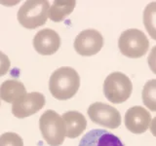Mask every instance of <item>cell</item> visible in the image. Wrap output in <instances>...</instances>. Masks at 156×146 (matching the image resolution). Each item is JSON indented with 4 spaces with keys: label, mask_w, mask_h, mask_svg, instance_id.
Segmentation results:
<instances>
[{
    "label": "cell",
    "mask_w": 156,
    "mask_h": 146,
    "mask_svg": "<svg viewBox=\"0 0 156 146\" xmlns=\"http://www.w3.org/2000/svg\"><path fill=\"white\" fill-rule=\"evenodd\" d=\"M80 87V76L72 67L63 66L55 70L49 80V90L58 100H66L76 95Z\"/></svg>",
    "instance_id": "1"
},
{
    "label": "cell",
    "mask_w": 156,
    "mask_h": 146,
    "mask_svg": "<svg viewBox=\"0 0 156 146\" xmlns=\"http://www.w3.org/2000/svg\"><path fill=\"white\" fill-rule=\"evenodd\" d=\"M50 3L46 0H28L18 11V21L27 29L44 26L49 18Z\"/></svg>",
    "instance_id": "2"
},
{
    "label": "cell",
    "mask_w": 156,
    "mask_h": 146,
    "mask_svg": "<svg viewBox=\"0 0 156 146\" xmlns=\"http://www.w3.org/2000/svg\"><path fill=\"white\" fill-rule=\"evenodd\" d=\"M39 128L44 140L50 146H60L65 141L66 124L54 110H46L39 119Z\"/></svg>",
    "instance_id": "3"
},
{
    "label": "cell",
    "mask_w": 156,
    "mask_h": 146,
    "mask_svg": "<svg viewBox=\"0 0 156 146\" xmlns=\"http://www.w3.org/2000/svg\"><path fill=\"white\" fill-rule=\"evenodd\" d=\"M119 50L127 57L139 58L148 51L149 41L145 34L140 29H127L121 33L118 40Z\"/></svg>",
    "instance_id": "4"
},
{
    "label": "cell",
    "mask_w": 156,
    "mask_h": 146,
    "mask_svg": "<svg viewBox=\"0 0 156 146\" xmlns=\"http://www.w3.org/2000/svg\"><path fill=\"white\" fill-rule=\"evenodd\" d=\"M133 84L128 76L122 72H113L105 78L104 83L105 96L110 102L119 104L131 96Z\"/></svg>",
    "instance_id": "5"
},
{
    "label": "cell",
    "mask_w": 156,
    "mask_h": 146,
    "mask_svg": "<svg viewBox=\"0 0 156 146\" xmlns=\"http://www.w3.org/2000/svg\"><path fill=\"white\" fill-rule=\"evenodd\" d=\"M92 122L109 129H117L121 125L120 112L115 107H112L104 102H94L88 108Z\"/></svg>",
    "instance_id": "6"
},
{
    "label": "cell",
    "mask_w": 156,
    "mask_h": 146,
    "mask_svg": "<svg viewBox=\"0 0 156 146\" xmlns=\"http://www.w3.org/2000/svg\"><path fill=\"white\" fill-rule=\"evenodd\" d=\"M104 46V37L96 29H85L74 40L75 51L81 56L90 57L99 53Z\"/></svg>",
    "instance_id": "7"
},
{
    "label": "cell",
    "mask_w": 156,
    "mask_h": 146,
    "mask_svg": "<svg viewBox=\"0 0 156 146\" xmlns=\"http://www.w3.org/2000/svg\"><path fill=\"white\" fill-rule=\"evenodd\" d=\"M44 105H45V96L41 92H29L20 100L13 103L12 113L17 118L23 119L35 114L43 108Z\"/></svg>",
    "instance_id": "8"
},
{
    "label": "cell",
    "mask_w": 156,
    "mask_h": 146,
    "mask_svg": "<svg viewBox=\"0 0 156 146\" xmlns=\"http://www.w3.org/2000/svg\"><path fill=\"white\" fill-rule=\"evenodd\" d=\"M61 46V37L57 31L51 28L39 30L33 38V47L35 51L43 56L55 54Z\"/></svg>",
    "instance_id": "9"
},
{
    "label": "cell",
    "mask_w": 156,
    "mask_h": 146,
    "mask_svg": "<svg viewBox=\"0 0 156 146\" xmlns=\"http://www.w3.org/2000/svg\"><path fill=\"white\" fill-rule=\"evenodd\" d=\"M125 126L131 133L140 134L147 130L151 123V115L141 106H133L125 114Z\"/></svg>",
    "instance_id": "10"
},
{
    "label": "cell",
    "mask_w": 156,
    "mask_h": 146,
    "mask_svg": "<svg viewBox=\"0 0 156 146\" xmlns=\"http://www.w3.org/2000/svg\"><path fill=\"white\" fill-rule=\"evenodd\" d=\"M78 146H124L118 136L108 130L95 129L83 135Z\"/></svg>",
    "instance_id": "11"
},
{
    "label": "cell",
    "mask_w": 156,
    "mask_h": 146,
    "mask_svg": "<svg viewBox=\"0 0 156 146\" xmlns=\"http://www.w3.org/2000/svg\"><path fill=\"white\" fill-rule=\"evenodd\" d=\"M66 124V136L68 138H76L86 130L87 121L85 116L78 111H67L62 115Z\"/></svg>",
    "instance_id": "12"
},
{
    "label": "cell",
    "mask_w": 156,
    "mask_h": 146,
    "mask_svg": "<svg viewBox=\"0 0 156 146\" xmlns=\"http://www.w3.org/2000/svg\"><path fill=\"white\" fill-rule=\"evenodd\" d=\"M26 95V87L20 81L6 80L0 86V99L8 103H15Z\"/></svg>",
    "instance_id": "13"
},
{
    "label": "cell",
    "mask_w": 156,
    "mask_h": 146,
    "mask_svg": "<svg viewBox=\"0 0 156 146\" xmlns=\"http://www.w3.org/2000/svg\"><path fill=\"white\" fill-rule=\"evenodd\" d=\"M76 2L74 0L71 1H54L51 8L49 9V18L53 22L58 23L62 22L70 15L72 11L74 10Z\"/></svg>",
    "instance_id": "14"
},
{
    "label": "cell",
    "mask_w": 156,
    "mask_h": 146,
    "mask_svg": "<svg viewBox=\"0 0 156 146\" xmlns=\"http://www.w3.org/2000/svg\"><path fill=\"white\" fill-rule=\"evenodd\" d=\"M144 24L149 36L156 40V2H151L144 11Z\"/></svg>",
    "instance_id": "15"
},
{
    "label": "cell",
    "mask_w": 156,
    "mask_h": 146,
    "mask_svg": "<svg viewBox=\"0 0 156 146\" xmlns=\"http://www.w3.org/2000/svg\"><path fill=\"white\" fill-rule=\"evenodd\" d=\"M144 104L153 112H156V80L147 81L144 86L141 92Z\"/></svg>",
    "instance_id": "16"
},
{
    "label": "cell",
    "mask_w": 156,
    "mask_h": 146,
    "mask_svg": "<svg viewBox=\"0 0 156 146\" xmlns=\"http://www.w3.org/2000/svg\"><path fill=\"white\" fill-rule=\"evenodd\" d=\"M0 146H23V141L18 134L5 133L0 135Z\"/></svg>",
    "instance_id": "17"
},
{
    "label": "cell",
    "mask_w": 156,
    "mask_h": 146,
    "mask_svg": "<svg viewBox=\"0 0 156 146\" xmlns=\"http://www.w3.org/2000/svg\"><path fill=\"white\" fill-rule=\"evenodd\" d=\"M11 66V61L4 53L0 52V77L4 76L9 71Z\"/></svg>",
    "instance_id": "18"
},
{
    "label": "cell",
    "mask_w": 156,
    "mask_h": 146,
    "mask_svg": "<svg viewBox=\"0 0 156 146\" xmlns=\"http://www.w3.org/2000/svg\"><path fill=\"white\" fill-rule=\"evenodd\" d=\"M147 62L148 65L150 67L151 71H152L154 74H156V46H154L148 55L147 57Z\"/></svg>",
    "instance_id": "19"
},
{
    "label": "cell",
    "mask_w": 156,
    "mask_h": 146,
    "mask_svg": "<svg viewBox=\"0 0 156 146\" xmlns=\"http://www.w3.org/2000/svg\"><path fill=\"white\" fill-rule=\"evenodd\" d=\"M150 131L156 137V116L152 119V121H151V123H150Z\"/></svg>",
    "instance_id": "20"
}]
</instances>
